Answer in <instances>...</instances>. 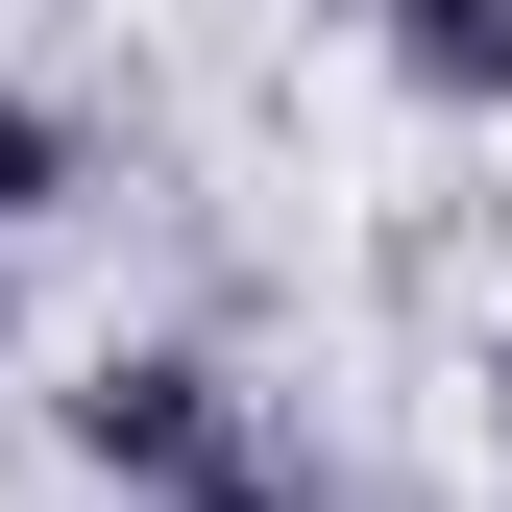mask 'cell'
Wrapping results in <instances>:
<instances>
[{
  "mask_svg": "<svg viewBox=\"0 0 512 512\" xmlns=\"http://www.w3.org/2000/svg\"><path fill=\"white\" fill-rule=\"evenodd\" d=\"M220 439H244V415H220V342H98V366H74V464H98V488L171 512Z\"/></svg>",
  "mask_w": 512,
  "mask_h": 512,
  "instance_id": "cell-1",
  "label": "cell"
},
{
  "mask_svg": "<svg viewBox=\"0 0 512 512\" xmlns=\"http://www.w3.org/2000/svg\"><path fill=\"white\" fill-rule=\"evenodd\" d=\"M366 25H391V74L439 122H512V0H366Z\"/></svg>",
  "mask_w": 512,
  "mask_h": 512,
  "instance_id": "cell-2",
  "label": "cell"
},
{
  "mask_svg": "<svg viewBox=\"0 0 512 512\" xmlns=\"http://www.w3.org/2000/svg\"><path fill=\"white\" fill-rule=\"evenodd\" d=\"M171 512H317V488L269 464V439H220V464H196V488H171Z\"/></svg>",
  "mask_w": 512,
  "mask_h": 512,
  "instance_id": "cell-4",
  "label": "cell"
},
{
  "mask_svg": "<svg viewBox=\"0 0 512 512\" xmlns=\"http://www.w3.org/2000/svg\"><path fill=\"white\" fill-rule=\"evenodd\" d=\"M488 415H512V342H488Z\"/></svg>",
  "mask_w": 512,
  "mask_h": 512,
  "instance_id": "cell-5",
  "label": "cell"
},
{
  "mask_svg": "<svg viewBox=\"0 0 512 512\" xmlns=\"http://www.w3.org/2000/svg\"><path fill=\"white\" fill-rule=\"evenodd\" d=\"M49 196H74V122H49V98H25V74H0V244H25V220H49Z\"/></svg>",
  "mask_w": 512,
  "mask_h": 512,
  "instance_id": "cell-3",
  "label": "cell"
}]
</instances>
